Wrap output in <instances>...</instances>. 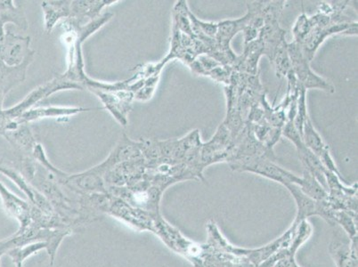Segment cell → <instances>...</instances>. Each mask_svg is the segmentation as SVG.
Here are the masks:
<instances>
[{
  "label": "cell",
  "instance_id": "obj_10",
  "mask_svg": "<svg viewBox=\"0 0 358 267\" xmlns=\"http://www.w3.org/2000/svg\"><path fill=\"white\" fill-rule=\"evenodd\" d=\"M301 190L315 201H324L328 197L327 191L322 187L320 183L308 171H304L303 178H301Z\"/></svg>",
  "mask_w": 358,
  "mask_h": 267
},
{
  "label": "cell",
  "instance_id": "obj_7",
  "mask_svg": "<svg viewBox=\"0 0 358 267\" xmlns=\"http://www.w3.org/2000/svg\"><path fill=\"white\" fill-rule=\"evenodd\" d=\"M87 110L83 108H41L26 110L18 119L14 120L17 124H24L31 120L44 118V117L69 116Z\"/></svg>",
  "mask_w": 358,
  "mask_h": 267
},
{
  "label": "cell",
  "instance_id": "obj_13",
  "mask_svg": "<svg viewBox=\"0 0 358 267\" xmlns=\"http://www.w3.org/2000/svg\"><path fill=\"white\" fill-rule=\"evenodd\" d=\"M311 28L312 25L309 17L305 14L299 15L297 22H295L294 30H292L295 38L294 41L301 44L306 36L311 31Z\"/></svg>",
  "mask_w": 358,
  "mask_h": 267
},
{
  "label": "cell",
  "instance_id": "obj_9",
  "mask_svg": "<svg viewBox=\"0 0 358 267\" xmlns=\"http://www.w3.org/2000/svg\"><path fill=\"white\" fill-rule=\"evenodd\" d=\"M302 140H303L306 147L310 150L314 154L317 155V157H320L321 154H323L324 150H327L329 146L324 144L323 139L321 136L319 135L318 132L314 128L313 124H312L311 120H306L303 125V132H302Z\"/></svg>",
  "mask_w": 358,
  "mask_h": 267
},
{
  "label": "cell",
  "instance_id": "obj_6",
  "mask_svg": "<svg viewBox=\"0 0 358 267\" xmlns=\"http://www.w3.org/2000/svg\"><path fill=\"white\" fill-rule=\"evenodd\" d=\"M263 55L262 41L255 40L245 45L244 52L241 57H237L233 64V70L238 73L257 75L259 58Z\"/></svg>",
  "mask_w": 358,
  "mask_h": 267
},
{
  "label": "cell",
  "instance_id": "obj_2",
  "mask_svg": "<svg viewBox=\"0 0 358 267\" xmlns=\"http://www.w3.org/2000/svg\"><path fill=\"white\" fill-rule=\"evenodd\" d=\"M287 50L289 60H291L292 71H294L299 82L306 89H318L331 94L335 92L333 85L323 78L317 76L311 70L310 63L304 57L301 45L297 42L294 41L292 43L287 44Z\"/></svg>",
  "mask_w": 358,
  "mask_h": 267
},
{
  "label": "cell",
  "instance_id": "obj_1",
  "mask_svg": "<svg viewBox=\"0 0 358 267\" xmlns=\"http://www.w3.org/2000/svg\"><path fill=\"white\" fill-rule=\"evenodd\" d=\"M230 168L236 171H248L271 179L285 187L289 184L301 185V178L297 177L285 169L279 167L274 161L266 159H242L229 162Z\"/></svg>",
  "mask_w": 358,
  "mask_h": 267
},
{
  "label": "cell",
  "instance_id": "obj_5",
  "mask_svg": "<svg viewBox=\"0 0 358 267\" xmlns=\"http://www.w3.org/2000/svg\"><path fill=\"white\" fill-rule=\"evenodd\" d=\"M0 197H1L6 212L15 218L20 224L17 232H22L26 228L30 226L34 205L26 203L12 194L2 183H0Z\"/></svg>",
  "mask_w": 358,
  "mask_h": 267
},
{
  "label": "cell",
  "instance_id": "obj_8",
  "mask_svg": "<svg viewBox=\"0 0 358 267\" xmlns=\"http://www.w3.org/2000/svg\"><path fill=\"white\" fill-rule=\"evenodd\" d=\"M357 242L348 247L345 244L333 243L330 245V252L338 267H357Z\"/></svg>",
  "mask_w": 358,
  "mask_h": 267
},
{
  "label": "cell",
  "instance_id": "obj_3",
  "mask_svg": "<svg viewBox=\"0 0 358 267\" xmlns=\"http://www.w3.org/2000/svg\"><path fill=\"white\" fill-rule=\"evenodd\" d=\"M234 147L229 130L221 124L210 141L201 145L200 159L203 168L217 162L227 161Z\"/></svg>",
  "mask_w": 358,
  "mask_h": 267
},
{
  "label": "cell",
  "instance_id": "obj_12",
  "mask_svg": "<svg viewBox=\"0 0 358 267\" xmlns=\"http://www.w3.org/2000/svg\"><path fill=\"white\" fill-rule=\"evenodd\" d=\"M272 64L275 65L276 76L280 78V79L287 76L289 71L292 70L291 60H289L287 50V43H286L285 41H282L281 44L278 45Z\"/></svg>",
  "mask_w": 358,
  "mask_h": 267
},
{
  "label": "cell",
  "instance_id": "obj_11",
  "mask_svg": "<svg viewBox=\"0 0 358 267\" xmlns=\"http://www.w3.org/2000/svg\"><path fill=\"white\" fill-rule=\"evenodd\" d=\"M42 250H48V244L43 242L32 243L22 247H15L9 250L6 255L11 257L13 263L17 267H22V264L28 257L37 254Z\"/></svg>",
  "mask_w": 358,
  "mask_h": 267
},
{
  "label": "cell",
  "instance_id": "obj_4",
  "mask_svg": "<svg viewBox=\"0 0 358 267\" xmlns=\"http://www.w3.org/2000/svg\"><path fill=\"white\" fill-rule=\"evenodd\" d=\"M252 17V13L248 9V13L242 18L237 19V20L224 21L217 24V31L215 40H216L217 48L227 58L231 66H233L237 58L236 54H234V52L231 50V41H232L234 36L238 34L239 31H243L248 26Z\"/></svg>",
  "mask_w": 358,
  "mask_h": 267
}]
</instances>
